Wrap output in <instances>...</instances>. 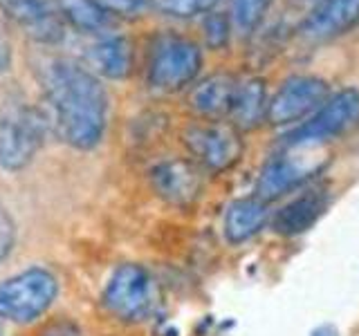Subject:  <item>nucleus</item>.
<instances>
[{
  "mask_svg": "<svg viewBox=\"0 0 359 336\" xmlns=\"http://www.w3.org/2000/svg\"><path fill=\"white\" fill-rule=\"evenodd\" d=\"M34 74L61 139L76 150L97 148L108 123V92L99 76L86 65L54 54L36 56Z\"/></svg>",
  "mask_w": 359,
  "mask_h": 336,
  "instance_id": "f257e3e1",
  "label": "nucleus"
},
{
  "mask_svg": "<svg viewBox=\"0 0 359 336\" xmlns=\"http://www.w3.org/2000/svg\"><path fill=\"white\" fill-rule=\"evenodd\" d=\"M50 119L39 108L22 101H9L0 108V168L22 171L45 141Z\"/></svg>",
  "mask_w": 359,
  "mask_h": 336,
  "instance_id": "f03ea898",
  "label": "nucleus"
},
{
  "mask_svg": "<svg viewBox=\"0 0 359 336\" xmlns=\"http://www.w3.org/2000/svg\"><path fill=\"white\" fill-rule=\"evenodd\" d=\"M59 280L45 267L25 269L11 278L0 280V321L29 323L50 309Z\"/></svg>",
  "mask_w": 359,
  "mask_h": 336,
  "instance_id": "7ed1b4c3",
  "label": "nucleus"
},
{
  "mask_svg": "<svg viewBox=\"0 0 359 336\" xmlns=\"http://www.w3.org/2000/svg\"><path fill=\"white\" fill-rule=\"evenodd\" d=\"M202 67L200 48L184 36L160 34L151 45L149 83L160 92H177L198 76Z\"/></svg>",
  "mask_w": 359,
  "mask_h": 336,
  "instance_id": "20e7f679",
  "label": "nucleus"
},
{
  "mask_svg": "<svg viewBox=\"0 0 359 336\" xmlns=\"http://www.w3.org/2000/svg\"><path fill=\"white\" fill-rule=\"evenodd\" d=\"M155 278L142 265H121L104 289V305L119 321L142 323L157 307Z\"/></svg>",
  "mask_w": 359,
  "mask_h": 336,
  "instance_id": "39448f33",
  "label": "nucleus"
},
{
  "mask_svg": "<svg viewBox=\"0 0 359 336\" xmlns=\"http://www.w3.org/2000/svg\"><path fill=\"white\" fill-rule=\"evenodd\" d=\"M359 119V90L346 88L341 92L325 99L317 115L303 126L285 134L287 148H308L323 141H330L337 134L346 132Z\"/></svg>",
  "mask_w": 359,
  "mask_h": 336,
  "instance_id": "423d86ee",
  "label": "nucleus"
},
{
  "mask_svg": "<svg viewBox=\"0 0 359 336\" xmlns=\"http://www.w3.org/2000/svg\"><path fill=\"white\" fill-rule=\"evenodd\" d=\"M184 146L209 171H224L243 155V139L238 128L224 121L194 123L182 134Z\"/></svg>",
  "mask_w": 359,
  "mask_h": 336,
  "instance_id": "0eeeda50",
  "label": "nucleus"
},
{
  "mask_svg": "<svg viewBox=\"0 0 359 336\" xmlns=\"http://www.w3.org/2000/svg\"><path fill=\"white\" fill-rule=\"evenodd\" d=\"M328 99V83L319 76H292L276 90V94L267 101L265 119L272 126H287L312 110L323 106Z\"/></svg>",
  "mask_w": 359,
  "mask_h": 336,
  "instance_id": "6e6552de",
  "label": "nucleus"
},
{
  "mask_svg": "<svg viewBox=\"0 0 359 336\" xmlns=\"http://www.w3.org/2000/svg\"><path fill=\"white\" fill-rule=\"evenodd\" d=\"M359 25V0H319L303 18L299 34L308 43L332 41Z\"/></svg>",
  "mask_w": 359,
  "mask_h": 336,
  "instance_id": "1a4fd4ad",
  "label": "nucleus"
},
{
  "mask_svg": "<svg viewBox=\"0 0 359 336\" xmlns=\"http://www.w3.org/2000/svg\"><path fill=\"white\" fill-rule=\"evenodd\" d=\"M0 9L29 38L52 45L63 38V22L48 0H0Z\"/></svg>",
  "mask_w": 359,
  "mask_h": 336,
  "instance_id": "9d476101",
  "label": "nucleus"
},
{
  "mask_svg": "<svg viewBox=\"0 0 359 336\" xmlns=\"http://www.w3.org/2000/svg\"><path fill=\"white\" fill-rule=\"evenodd\" d=\"M83 63L95 76L121 81L133 70V48L123 36H101L83 50Z\"/></svg>",
  "mask_w": 359,
  "mask_h": 336,
  "instance_id": "9b49d317",
  "label": "nucleus"
},
{
  "mask_svg": "<svg viewBox=\"0 0 359 336\" xmlns=\"http://www.w3.org/2000/svg\"><path fill=\"white\" fill-rule=\"evenodd\" d=\"M151 179L155 193L177 206H184L189 202H194L202 186L198 168L182 160H173L155 166Z\"/></svg>",
  "mask_w": 359,
  "mask_h": 336,
  "instance_id": "f8f14e48",
  "label": "nucleus"
},
{
  "mask_svg": "<svg viewBox=\"0 0 359 336\" xmlns=\"http://www.w3.org/2000/svg\"><path fill=\"white\" fill-rule=\"evenodd\" d=\"M238 88V78L227 74H216L198 83L189 94V106L194 108L200 117L209 121L229 119L231 104Z\"/></svg>",
  "mask_w": 359,
  "mask_h": 336,
  "instance_id": "ddd939ff",
  "label": "nucleus"
},
{
  "mask_svg": "<svg viewBox=\"0 0 359 336\" xmlns=\"http://www.w3.org/2000/svg\"><path fill=\"white\" fill-rule=\"evenodd\" d=\"M265 110H267L265 81H261V78H245V81H238L231 112H229L231 126L238 130L256 128L258 123L265 119Z\"/></svg>",
  "mask_w": 359,
  "mask_h": 336,
  "instance_id": "4468645a",
  "label": "nucleus"
},
{
  "mask_svg": "<svg viewBox=\"0 0 359 336\" xmlns=\"http://www.w3.org/2000/svg\"><path fill=\"white\" fill-rule=\"evenodd\" d=\"M325 206H328V202H325V197L319 190L292 200L287 206H283L276 213L274 231L280 235H299L303 231H308L323 216Z\"/></svg>",
  "mask_w": 359,
  "mask_h": 336,
  "instance_id": "2eb2a0df",
  "label": "nucleus"
},
{
  "mask_svg": "<svg viewBox=\"0 0 359 336\" xmlns=\"http://www.w3.org/2000/svg\"><path fill=\"white\" fill-rule=\"evenodd\" d=\"M265 222H267L265 202L238 200L227 209V216H224V235H227L229 242L238 244L256 235L263 229Z\"/></svg>",
  "mask_w": 359,
  "mask_h": 336,
  "instance_id": "dca6fc26",
  "label": "nucleus"
},
{
  "mask_svg": "<svg viewBox=\"0 0 359 336\" xmlns=\"http://www.w3.org/2000/svg\"><path fill=\"white\" fill-rule=\"evenodd\" d=\"M303 177H306V171L294 160H287V157L272 160L261 171V177H258L256 184L258 200L261 202L276 200L283 193H287L290 188H294Z\"/></svg>",
  "mask_w": 359,
  "mask_h": 336,
  "instance_id": "f3484780",
  "label": "nucleus"
},
{
  "mask_svg": "<svg viewBox=\"0 0 359 336\" xmlns=\"http://www.w3.org/2000/svg\"><path fill=\"white\" fill-rule=\"evenodd\" d=\"M56 11L74 29L86 34H101L110 27V16L95 0H56Z\"/></svg>",
  "mask_w": 359,
  "mask_h": 336,
  "instance_id": "a211bd4d",
  "label": "nucleus"
},
{
  "mask_svg": "<svg viewBox=\"0 0 359 336\" xmlns=\"http://www.w3.org/2000/svg\"><path fill=\"white\" fill-rule=\"evenodd\" d=\"M272 0H231L233 25L243 34L254 31L263 22Z\"/></svg>",
  "mask_w": 359,
  "mask_h": 336,
  "instance_id": "6ab92c4d",
  "label": "nucleus"
},
{
  "mask_svg": "<svg viewBox=\"0 0 359 336\" xmlns=\"http://www.w3.org/2000/svg\"><path fill=\"white\" fill-rule=\"evenodd\" d=\"M220 0H153L155 9L173 18H194L200 14H209Z\"/></svg>",
  "mask_w": 359,
  "mask_h": 336,
  "instance_id": "aec40b11",
  "label": "nucleus"
},
{
  "mask_svg": "<svg viewBox=\"0 0 359 336\" xmlns=\"http://www.w3.org/2000/svg\"><path fill=\"white\" fill-rule=\"evenodd\" d=\"M202 29H205V38H207V45L211 50H222L224 45L229 43V34H231V25L227 16L222 14H209L205 25H202Z\"/></svg>",
  "mask_w": 359,
  "mask_h": 336,
  "instance_id": "412c9836",
  "label": "nucleus"
},
{
  "mask_svg": "<svg viewBox=\"0 0 359 336\" xmlns=\"http://www.w3.org/2000/svg\"><path fill=\"white\" fill-rule=\"evenodd\" d=\"M95 3L108 16H121V18H137L149 7V0H95Z\"/></svg>",
  "mask_w": 359,
  "mask_h": 336,
  "instance_id": "4be33fe9",
  "label": "nucleus"
},
{
  "mask_svg": "<svg viewBox=\"0 0 359 336\" xmlns=\"http://www.w3.org/2000/svg\"><path fill=\"white\" fill-rule=\"evenodd\" d=\"M36 336H83V332L70 318H56V321L45 325Z\"/></svg>",
  "mask_w": 359,
  "mask_h": 336,
  "instance_id": "5701e85b",
  "label": "nucleus"
},
{
  "mask_svg": "<svg viewBox=\"0 0 359 336\" xmlns=\"http://www.w3.org/2000/svg\"><path fill=\"white\" fill-rule=\"evenodd\" d=\"M11 244H14V227H11L7 216L0 213V260L11 251Z\"/></svg>",
  "mask_w": 359,
  "mask_h": 336,
  "instance_id": "b1692460",
  "label": "nucleus"
},
{
  "mask_svg": "<svg viewBox=\"0 0 359 336\" xmlns=\"http://www.w3.org/2000/svg\"><path fill=\"white\" fill-rule=\"evenodd\" d=\"M9 65H11V50L7 41L3 38V34H0V74H5L9 70Z\"/></svg>",
  "mask_w": 359,
  "mask_h": 336,
  "instance_id": "393cba45",
  "label": "nucleus"
},
{
  "mask_svg": "<svg viewBox=\"0 0 359 336\" xmlns=\"http://www.w3.org/2000/svg\"><path fill=\"white\" fill-rule=\"evenodd\" d=\"M314 336H337V330L330 328V325H325V328H319L317 332H314Z\"/></svg>",
  "mask_w": 359,
  "mask_h": 336,
  "instance_id": "a878e982",
  "label": "nucleus"
},
{
  "mask_svg": "<svg viewBox=\"0 0 359 336\" xmlns=\"http://www.w3.org/2000/svg\"><path fill=\"white\" fill-rule=\"evenodd\" d=\"M0 336H3V325H0Z\"/></svg>",
  "mask_w": 359,
  "mask_h": 336,
  "instance_id": "bb28decb",
  "label": "nucleus"
},
{
  "mask_svg": "<svg viewBox=\"0 0 359 336\" xmlns=\"http://www.w3.org/2000/svg\"><path fill=\"white\" fill-rule=\"evenodd\" d=\"M317 3H319V0H317Z\"/></svg>",
  "mask_w": 359,
  "mask_h": 336,
  "instance_id": "cd10ccee",
  "label": "nucleus"
}]
</instances>
